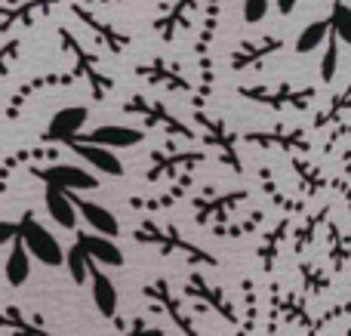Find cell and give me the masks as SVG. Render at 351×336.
<instances>
[{"mask_svg":"<svg viewBox=\"0 0 351 336\" xmlns=\"http://www.w3.org/2000/svg\"><path fill=\"white\" fill-rule=\"evenodd\" d=\"M133 238L139 241V244H152L158 247L164 256H173V253H185L188 263L194 265H213V269H219V256H213V253H206L204 247L191 244V241L182 238V232L176 226H158V222L152 219H142V226L133 232Z\"/></svg>","mask_w":351,"mask_h":336,"instance_id":"6da1fadb","label":"cell"},{"mask_svg":"<svg viewBox=\"0 0 351 336\" xmlns=\"http://www.w3.org/2000/svg\"><path fill=\"white\" fill-rule=\"evenodd\" d=\"M280 324H287V327H308V331H311L315 318L308 315V302H305V296L284 293V290H280V284L271 281V284H268V324H265L268 336H280L278 333ZM308 331H305V333H308Z\"/></svg>","mask_w":351,"mask_h":336,"instance_id":"7a4b0ae2","label":"cell"},{"mask_svg":"<svg viewBox=\"0 0 351 336\" xmlns=\"http://www.w3.org/2000/svg\"><path fill=\"white\" fill-rule=\"evenodd\" d=\"M56 34H59L62 49L74 56V74H77V77H84L86 84H90L93 99H96V102H105V99H108V93L114 90V80H111L105 71H99V59L86 53V49L80 47V40L68 28H56Z\"/></svg>","mask_w":351,"mask_h":336,"instance_id":"3957f363","label":"cell"},{"mask_svg":"<svg viewBox=\"0 0 351 336\" xmlns=\"http://www.w3.org/2000/svg\"><path fill=\"white\" fill-rule=\"evenodd\" d=\"M237 96L250 99L256 105H268V108H296V111H305L311 102L317 99V90L315 86H290L284 84L278 86H237Z\"/></svg>","mask_w":351,"mask_h":336,"instance_id":"277c9868","label":"cell"},{"mask_svg":"<svg viewBox=\"0 0 351 336\" xmlns=\"http://www.w3.org/2000/svg\"><path fill=\"white\" fill-rule=\"evenodd\" d=\"M219 10H222V0H206L204 3V28L197 34V43H194V56H197V65H200V86H197V105L194 108H204L206 99L213 93V59H210V43L216 37L219 28Z\"/></svg>","mask_w":351,"mask_h":336,"instance_id":"5b68a950","label":"cell"},{"mask_svg":"<svg viewBox=\"0 0 351 336\" xmlns=\"http://www.w3.org/2000/svg\"><path fill=\"white\" fill-rule=\"evenodd\" d=\"M19 238H22V244L28 247V253L37 263L49 265V269L65 263V250H62V244L56 241V235L49 232V228H43L31 210H25L22 219H19Z\"/></svg>","mask_w":351,"mask_h":336,"instance_id":"8992f818","label":"cell"},{"mask_svg":"<svg viewBox=\"0 0 351 336\" xmlns=\"http://www.w3.org/2000/svg\"><path fill=\"white\" fill-rule=\"evenodd\" d=\"M185 296L194 302V309L197 312H216L222 321H228V324H237V309H234V302L225 296V290L222 287H213L210 281H206L200 272H191V278L185 281Z\"/></svg>","mask_w":351,"mask_h":336,"instance_id":"52a82bcc","label":"cell"},{"mask_svg":"<svg viewBox=\"0 0 351 336\" xmlns=\"http://www.w3.org/2000/svg\"><path fill=\"white\" fill-rule=\"evenodd\" d=\"M243 201H250V191L247 189H237V191H225V195H216V197H194L191 201V210H194V222L200 228H216V226H225L231 213L241 207Z\"/></svg>","mask_w":351,"mask_h":336,"instance_id":"ba28073f","label":"cell"},{"mask_svg":"<svg viewBox=\"0 0 351 336\" xmlns=\"http://www.w3.org/2000/svg\"><path fill=\"white\" fill-rule=\"evenodd\" d=\"M241 142L247 145H262V148H280L293 158V154H308L311 152V139L305 130L296 127H274V130H247L241 133Z\"/></svg>","mask_w":351,"mask_h":336,"instance_id":"9c48e42d","label":"cell"},{"mask_svg":"<svg viewBox=\"0 0 351 336\" xmlns=\"http://www.w3.org/2000/svg\"><path fill=\"white\" fill-rule=\"evenodd\" d=\"M194 121L206 130V142L219 148V160L228 164L234 173H243V164H241V158H237V142H241V133H237V130H228V123L225 121L204 115L200 108H194Z\"/></svg>","mask_w":351,"mask_h":336,"instance_id":"30bf717a","label":"cell"},{"mask_svg":"<svg viewBox=\"0 0 351 336\" xmlns=\"http://www.w3.org/2000/svg\"><path fill=\"white\" fill-rule=\"evenodd\" d=\"M142 293H145L148 300H152L154 306L160 309V312H167V318H170L173 324L179 327V333H182V336H200L197 331H194L191 315L185 312V302H182L179 296H176L173 290H170L167 278H154L152 284H145V287H142Z\"/></svg>","mask_w":351,"mask_h":336,"instance_id":"8fae6325","label":"cell"},{"mask_svg":"<svg viewBox=\"0 0 351 336\" xmlns=\"http://www.w3.org/2000/svg\"><path fill=\"white\" fill-rule=\"evenodd\" d=\"M31 176L40 179L47 189H62V191H90L99 189V179L90 170L68 164H53V167H31Z\"/></svg>","mask_w":351,"mask_h":336,"instance_id":"7c38bea8","label":"cell"},{"mask_svg":"<svg viewBox=\"0 0 351 336\" xmlns=\"http://www.w3.org/2000/svg\"><path fill=\"white\" fill-rule=\"evenodd\" d=\"M123 111H130V115H139L142 121H145V127H167L170 133L182 136V139H197V133H194L191 127H185L179 117L167 111V105L152 102V99H145V96H130L127 105H123Z\"/></svg>","mask_w":351,"mask_h":336,"instance_id":"4fadbf2b","label":"cell"},{"mask_svg":"<svg viewBox=\"0 0 351 336\" xmlns=\"http://www.w3.org/2000/svg\"><path fill=\"white\" fill-rule=\"evenodd\" d=\"M206 154L197 152H173L167 154L164 148L152 152V167L145 173V182H160V179H179L185 170H194L197 164H204Z\"/></svg>","mask_w":351,"mask_h":336,"instance_id":"5bb4252c","label":"cell"},{"mask_svg":"<svg viewBox=\"0 0 351 336\" xmlns=\"http://www.w3.org/2000/svg\"><path fill=\"white\" fill-rule=\"evenodd\" d=\"M139 77L152 80V84H164L167 90H176V93H188L191 96V102L197 105V90H194L191 80L182 77V71L173 65V62H167L164 56H154L152 62H139V65L133 68Z\"/></svg>","mask_w":351,"mask_h":336,"instance_id":"9a60e30c","label":"cell"},{"mask_svg":"<svg viewBox=\"0 0 351 336\" xmlns=\"http://www.w3.org/2000/svg\"><path fill=\"white\" fill-rule=\"evenodd\" d=\"M86 117H90V108H84V105H68V108L56 111L49 127L43 130V136H40L43 145H56V142L68 145L71 139H77L80 127L86 123Z\"/></svg>","mask_w":351,"mask_h":336,"instance_id":"2e32d148","label":"cell"},{"mask_svg":"<svg viewBox=\"0 0 351 336\" xmlns=\"http://www.w3.org/2000/svg\"><path fill=\"white\" fill-rule=\"evenodd\" d=\"M74 77H77L74 71H49V74H40V77L25 80V84L19 86L16 93H12L10 105H6V121H16V117L22 115L25 102H28V99L34 96V93L49 90V86H71V84H74Z\"/></svg>","mask_w":351,"mask_h":336,"instance_id":"e0dca14e","label":"cell"},{"mask_svg":"<svg viewBox=\"0 0 351 336\" xmlns=\"http://www.w3.org/2000/svg\"><path fill=\"white\" fill-rule=\"evenodd\" d=\"M68 6H71V12H74V16H77V19H80V22H84V25H86V28H90V31H93V34H96V37H99V40H102V43H105V49H108V53L121 56V53H123V49H127V47H130V43H133V37H130V34H123V31H117V28H114V25L102 22V19H99V16H93V12H90V10H86V6H84V3H68Z\"/></svg>","mask_w":351,"mask_h":336,"instance_id":"ac0fdd59","label":"cell"},{"mask_svg":"<svg viewBox=\"0 0 351 336\" xmlns=\"http://www.w3.org/2000/svg\"><path fill=\"white\" fill-rule=\"evenodd\" d=\"M62 0H25V3H0V34H10L16 25L31 28L37 12H49Z\"/></svg>","mask_w":351,"mask_h":336,"instance_id":"d6986e66","label":"cell"},{"mask_svg":"<svg viewBox=\"0 0 351 336\" xmlns=\"http://www.w3.org/2000/svg\"><path fill=\"white\" fill-rule=\"evenodd\" d=\"M278 49H284V37H278V34H265V37H259V40H241V47L231 53V68H234V71L253 68V65H259L262 59L274 56Z\"/></svg>","mask_w":351,"mask_h":336,"instance_id":"ffe728a7","label":"cell"},{"mask_svg":"<svg viewBox=\"0 0 351 336\" xmlns=\"http://www.w3.org/2000/svg\"><path fill=\"white\" fill-rule=\"evenodd\" d=\"M142 139H145V130H133V127H99L77 136V142L99 148H133Z\"/></svg>","mask_w":351,"mask_h":336,"instance_id":"44dd1931","label":"cell"},{"mask_svg":"<svg viewBox=\"0 0 351 336\" xmlns=\"http://www.w3.org/2000/svg\"><path fill=\"white\" fill-rule=\"evenodd\" d=\"M77 244L84 247V253L93 259V263H102V265H123V253L121 247L114 244L111 238L105 235H96V232H77Z\"/></svg>","mask_w":351,"mask_h":336,"instance_id":"7402d4cb","label":"cell"},{"mask_svg":"<svg viewBox=\"0 0 351 336\" xmlns=\"http://www.w3.org/2000/svg\"><path fill=\"white\" fill-rule=\"evenodd\" d=\"M191 182H194L191 170H185V173H182V176L170 185V189L164 191V195H158V197H130V207H133V210H170V207H176V204H179L182 197L188 195Z\"/></svg>","mask_w":351,"mask_h":336,"instance_id":"603a6c76","label":"cell"},{"mask_svg":"<svg viewBox=\"0 0 351 336\" xmlns=\"http://www.w3.org/2000/svg\"><path fill=\"white\" fill-rule=\"evenodd\" d=\"M77 204V213L86 219V226L93 228L96 235H105V238H117L121 235V222L111 210H105L102 204H93V201H84V197H74Z\"/></svg>","mask_w":351,"mask_h":336,"instance_id":"cb8c5ba5","label":"cell"},{"mask_svg":"<svg viewBox=\"0 0 351 336\" xmlns=\"http://www.w3.org/2000/svg\"><path fill=\"white\" fill-rule=\"evenodd\" d=\"M290 232H293V222H290V216H280V222L274 228H268L265 232V238H262V244H259V265H262V272H274V263H278V253H280V247H284V241L290 238Z\"/></svg>","mask_w":351,"mask_h":336,"instance_id":"d4e9b609","label":"cell"},{"mask_svg":"<svg viewBox=\"0 0 351 336\" xmlns=\"http://www.w3.org/2000/svg\"><path fill=\"white\" fill-rule=\"evenodd\" d=\"M43 204H47V213L53 216L56 226H62V228H74V226H77V204H74V191L47 189Z\"/></svg>","mask_w":351,"mask_h":336,"instance_id":"484cf974","label":"cell"},{"mask_svg":"<svg viewBox=\"0 0 351 336\" xmlns=\"http://www.w3.org/2000/svg\"><path fill=\"white\" fill-rule=\"evenodd\" d=\"M0 327H6L12 336H53L43 327L40 318H28L16 302H10L6 309H0Z\"/></svg>","mask_w":351,"mask_h":336,"instance_id":"4316f807","label":"cell"},{"mask_svg":"<svg viewBox=\"0 0 351 336\" xmlns=\"http://www.w3.org/2000/svg\"><path fill=\"white\" fill-rule=\"evenodd\" d=\"M68 148H71L74 154H80L86 164H93L96 170L108 173V176H123V164H121V158H117V154H111V148L84 145V142H77V139L68 142Z\"/></svg>","mask_w":351,"mask_h":336,"instance_id":"83f0119b","label":"cell"},{"mask_svg":"<svg viewBox=\"0 0 351 336\" xmlns=\"http://www.w3.org/2000/svg\"><path fill=\"white\" fill-rule=\"evenodd\" d=\"M197 3H200V0H176L170 10L164 12V16L154 19V31H158V34L164 37L167 43H170L179 28H191V19H188V12H191Z\"/></svg>","mask_w":351,"mask_h":336,"instance_id":"f1b7e54d","label":"cell"},{"mask_svg":"<svg viewBox=\"0 0 351 336\" xmlns=\"http://www.w3.org/2000/svg\"><path fill=\"white\" fill-rule=\"evenodd\" d=\"M93 275V302H96L102 318H117V287L111 284V278L105 272L96 269V263H90Z\"/></svg>","mask_w":351,"mask_h":336,"instance_id":"f546056e","label":"cell"},{"mask_svg":"<svg viewBox=\"0 0 351 336\" xmlns=\"http://www.w3.org/2000/svg\"><path fill=\"white\" fill-rule=\"evenodd\" d=\"M3 275H6V281H10V287H22L31 278V253H28V247L22 244V238H16L10 244V256H6Z\"/></svg>","mask_w":351,"mask_h":336,"instance_id":"4dcf8cb0","label":"cell"},{"mask_svg":"<svg viewBox=\"0 0 351 336\" xmlns=\"http://www.w3.org/2000/svg\"><path fill=\"white\" fill-rule=\"evenodd\" d=\"M327 256H330V265H333V272L339 275L342 269L348 265L351 259V235L342 232L336 222H327Z\"/></svg>","mask_w":351,"mask_h":336,"instance_id":"1f68e13d","label":"cell"},{"mask_svg":"<svg viewBox=\"0 0 351 336\" xmlns=\"http://www.w3.org/2000/svg\"><path fill=\"white\" fill-rule=\"evenodd\" d=\"M53 158H56V148L53 145L19 148V152H12L10 158H3V164H0V191H6V179H10V173L16 170L19 164H28V160H53Z\"/></svg>","mask_w":351,"mask_h":336,"instance_id":"d6a6232c","label":"cell"},{"mask_svg":"<svg viewBox=\"0 0 351 336\" xmlns=\"http://www.w3.org/2000/svg\"><path fill=\"white\" fill-rule=\"evenodd\" d=\"M324 222H330V204H324V207L317 210V213H311L302 226L293 228V253H296V256H302V253L308 250V244L315 241L317 228H321Z\"/></svg>","mask_w":351,"mask_h":336,"instance_id":"836d02e7","label":"cell"},{"mask_svg":"<svg viewBox=\"0 0 351 336\" xmlns=\"http://www.w3.org/2000/svg\"><path fill=\"white\" fill-rule=\"evenodd\" d=\"M290 167L296 170V176H299V185H302V195L305 197H315L317 191L327 185V179H324V173L317 170L311 160H305L302 154H293L290 158Z\"/></svg>","mask_w":351,"mask_h":336,"instance_id":"e575fe53","label":"cell"},{"mask_svg":"<svg viewBox=\"0 0 351 336\" xmlns=\"http://www.w3.org/2000/svg\"><path fill=\"white\" fill-rule=\"evenodd\" d=\"M241 293H243V324L231 336H253L256 321H259V296H256L253 278H241Z\"/></svg>","mask_w":351,"mask_h":336,"instance_id":"d590c367","label":"cell"},{"mask_svg":"<svg viewBox=\"0 0 351 336\" xmlns=\"http://www.w3.org/2000/svg\"><path fill=\"white\" fill-rule=\"evenodd\" d=\"M330 34H333V28H330V19H317V22L305 25V28L299 31V37H296V53L299 56L315 53V49L321 47L324 40H330Z\"/></svg>","mask_w":351,"mask_h":336,"instance_id":"8d00e7d4","label":"cell"},{"mask_svg":"<svg viewBox=\"0 0 351 336\" xmlns=\"http://www.w3.org/2000/svg\"><path fill=\"white\" fill-rule=\"evenodd\" d=\"M259 179H262V189H265V195L271 197V201L278 204L280 210H284V216H293V213H299V210L305 207L302 201H290V197H287L284 191L274 185V176H271V170H268V167H262V170H259Z\"/></svg>","mask_w":351,"mask_h":336,"instance_id":"74e56055","label":"cell"},{"mask_svg":"<svg viewBox=\"0 0 351 336\" xmlns=\"http://www.w3.org/2000/svg\"><path fill=\"white\" fill-rule=\"evenodd\" d=\"M346 111H351V84L339 93V96H333L330 108H324L321 115L315 117V130H324V127H330V123H336L342 115H346Z\"/></svg>","mask_w":351,"mask_h":336,"instance_id":"f35d334b","label":"cell"},{"mask_svg":"<svg viewBox=\"0 0 351 336\" xmlns=\"http://www.w3.org/2000/svg\"><path fill=\"white\" fill-rule=\"evenodd\" d=\"M262 222H265V210H253V213L243 222H237V226H216V228H210V232L216 235V238H243V235H253Z\"/></svg>","mask_w":351,"mask_h":336,"instance_id":"ab89813d","label":"cell"},{"mask_svg":"<svg viewBox=\"0 0 351 336\" xmlns=\"http://www.w3.org/2000/svg\"><path fill=\"white\" fill-rule=\"evenodd\" d=\"M330 28L339 37V43H351V6L346 0H336L333 12H330Z\"/></svg>","mask_w":351,"mask_h":336,"instance_id":"60d3db41","label":"cell"},{"mask_svg":"<svg viewBox=\"0 0 351 336\" xmlns=\"http://www.w3.org/2000/svg\"><path fill=\"white\" fill-rule=\"evenodd\" d=\"M65 263H68V272H71V278H74V284H86V278H90V263L93 259L84 253V247L74 241L71 244V250L65 253Z\"/></svg>","mask_w":351,"mask_h":336,"instance_id":"b9f144b4","label":"cell"},{"mask_svg":"<svg viewBox=\"0 0 351 336\" xmlns=\"http://www.w3.org/2000/svg\"><path fill=\"white\" fill-rule=\"evenodd\" d=\"M299 275H302V290H305V296H311V293H324V290L330 287V278L324 275L321 269H317L315 263H302L299 265Z\"/></svg>","mask_w":351,"mask_h":336,"instance_id":"7bdbcfd3","label":"cell"},{"mask_svg":"<svg viewBox=\"0 0 351 336\" xmlns=\"http://www.w3.org/2000/svg\"><path fill=\"white\" fill-rule=\"evenodd\" d=\"M336 68H339V37L336 34H330V40H327V53H324V59H321V80H333L336 77Z\"/></svg>","mask_w":351,"mask_h":336,"instance_id":"ee69618b","label":"cell"},{"mask_svg":"<svg viewBox=\"0 0 351 336\" xmlns=\"http://www.w3.org/2000/svg\"><path fill=\"white\" fill-rule=\"evenodd\" d=\"M346 315H351V300L348 302H339V306H333V309H327V312L321 315V318H315V324H311V331L305 333V336H317V333H324L333 321H339V318H346Z\"/></svg>","mask_w":351,"mask_h":336,"instance_id":"f6af8a7d","label":"cell"},{"mask_svg":"<svg viewBox=\"0 0 351 336\" xmlns=\"http://www.w3.org/2000/svg\"><path fill=\"white\" fill-rule=\"evenodd\" d=\"M117 336H167V331H164V327H152L145 318H142V315H136L130 324L121 327V333H117Z\"/></svg>","mask_w":351,"mask_h":336,"instance_id":"bcb514c9","label":"cell"},{"mask_svg":"<svg viewBox=\"0 0 351 336\" xmlns=\"http://www.w3.org/2000/svg\"><path fill=\"white\" fill-rule=\"evenodd\" d=\"M271 0H243V22L247 25H259L268 16Z\"/></svg>","mask_w":351,"mask_h":336,"instance_id":"7dc6e473","label":"cell"},{"mask_svg":"<svg viewBox=\"0 0 351 336\" xmlns=\"http://www.w3.org/2000/svg\"><path fill=\"white\" fill-rule=\"evenodd\" d=\"M19 49H22V40H16V37H12V40H6L3 47H0V80L10 74V65L19 59Z\"/></svg>","mask_w":351,"mask_h":336,"instance_id":"c3c4849f","label":"cell"},{"mask_svg":"<svg viewBox=\"0 0 351 336\" xmlns=\"http://www.w3.org/2000/svg\"><path fill=\"white\" fill-rule=\"evenodd\" d=\"M19 238V222H3L0 219V244H12Z\"/></svg>","mask_w":351,"mask_h":336,"instance_id":"681fc988","label":"cell"},{"mask_svg":"<svg viewBox=\"0 0 351 336\" xmlns=\"http://www.w3.org/2000/svg\"><path fill=\"white\" fill-rule=\"evenodd\" d=\"M293 10H296V0H278V12H280V16H290Z\"/></svg>","mask_w":351,"mask_h":336,"instance_id":"f907efd6","label":"cell"},{"mask_svg":"<svg viewBox=\"0 0 351 336\" xmlns=\"http://www.w3.org/2000/svg\"><path fill=\"white\" fill-rule=\"evenodd\" d=\"M342 170H346V173H351V148L346 152V158H342Z\"/></svg>","mask_w":351,"mask_h":336,"instance_id":"816d5d0a","label":"cell"},{"mask_svg":"<svg viewBox=\"0 0 351 336\" xmlns=\"http://www.w3.org/2000/svg\"><path fill=\"white\" fill-rule=\"evenodd\" d=\"M84 3H123V0H84Z\"/></svg>","mask_w":351,"mask_h":336,"instance_id":"f5cc1de1","label":"cell"},{"mask_svg":"<svg viewBox=\"0 0 351 336\" xmlns=\"http://www.w3.org/2000/svg\"><path fill=\"white\" fill-rule=\"evenodd\" d=\"M346 336H351V324H348V331H346Z\"/></svg>","mask_w":351,"mask_h":336,"instance_id":"db71d44e","label":"cell"}]
</instances>
